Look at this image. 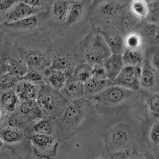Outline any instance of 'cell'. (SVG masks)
<instances>
[{
  "instance_id": "obj_1",
  "label": "cell",
  "mask_w": 159,
  "mask_h": 159,
  "mask_svg": "<svg viewBox=\"0 0 159 159\" xmlns=\"http://www.w3.org/2000/svg\"><path fill=\"white\" fill-rule=\"evenodd\" d=\"M13 44L28 70L43 72L50 67L52 41L48 35L21 36L16 37Z\"/></svg>"
},
{
  "instance_id": "obj_2",
  "label": "cell",
  "mask_w": 159,
  "mask_h": 159,
  "mask_svg": "<svg viewBox=\"0 0 159 159\" xmlns=\"http://www.w3.org/2000/svg\"><path fill=\"white\" fill-rule=\"evenodd\" d=\"M89 99L94 104L96 112L111 115L136 107L139 94V92L111 85Z\"/></svg>"
},
{
  "instance_id": "obj_3",
  "label": "cell",
  "mask_w": 159,
  "mask_h": 159,
  "mask_svg": "<svg viewBox=\"0 0 159 159\" xmlns=\"http://www.w3.org/2000/svg\"><path fill=\"white\" fill-rule=\"evenodd\" d=\"M95 112L94 106L89 98L69 102L56 118L57 136L59 141L70 138Z\"/></svg>"
},
{
  "instance_id": "obj_4",
  "label": "cell",
  "mask_w": 159,
  "mask_h": 159,
  "mask_svg": "<svg viewBox=\"0 0 159 159\" xmlns=\"http://www.w3.org/2000/svg\"><path fill=\"white\" fill-rule=\"evenodd\" d=\"M84 37L59 35L52 41L50 67L63 72L66 75H72L78 64L84 62L80 45Z\"/></svg>"
},
{
  "instance_id": "obj_5",
  "label": "cell",
  "mask_w": 159,
  "mask_h": 159,
  "mask_svg": "<svg viewBox=\"0 0 159 159\" xmlns=\"http://www.w3.org/2000/svg\"><path fill=\"white\" fill-rule=\"evenodd\" d=\"M130 1H92L88 18L91 28L112 25L122 33V22Z\"/></svg>"
},
{
  "instance_id": "obj_6",
  "label": "cell",
  "mask_w": 159,
  "mask_h": 159,
  "mask_svg": "<svg viewBox=\"0 0 159 159\" xmlns=\"http://www.w3.org/2000/svg\"><path fill=\"white\" fill-rule=\"evenodd\" d=\"M0 30L4 34L12 37L34 34L49 36L53 31L50 22L49 9L17 22L3 23L0 25Z\"/></svg>"
},
{
  "instance_id": "obj_7",
  "label": "cell",
  "mask_w": 159,
  "mask_h": 159,
  "mask_svg": "<svg viewBox=\"0 0 159 159\" xmlns=\"http://www.w3.org/2000/svg\"><path fill=\"white\" fill-rule=\"evenodd\" d=\"M92 1H71L69 14L63 26L62 34L84 37L91 29L89 18V8Z\"/></svg>"
},
{
  "instance_id": "obj_8",
  "label": "cell",
  "mask_w": 159,
  "mask_h": 159,
  "mask_svg": "<svg viewBox=\"0 0 159 159\" xmlns=\"http://www.w3.org/2000/svg\"><path fill=\"white\" fill-rule=\"evenodd\" d=\"M80 45L84 62L92 67L102 64L103 61L111 54L104 39L94 28L81 39Z\"/></svg>"
},
{
  "instance_id": "obj_9",
  "label": "cell",
  "mask_w": 159,
  "mask_h": 159,
  "mask_svg": "<svg viewBox=\"0 0 159 159\" xmlns=\"http://www.w3.org/2000/svg\"><path fill=\"white\" fill-rule=\"evenodd\" d=\"M36 101L43 117L53 118H57L69 103L60 91L45 84L41 86Z\"/></svg>"
},
{
  "instance_id": "obj_10",
  "label": "cell",
  "mask_w": 159,
  "mask_h": 159,
  "mask_svg": "<svg viewBox=\"0 0 159 159\" xmlns=\"http://www.w3.org/2000/svg\"><path fill=\"white\" fill-rule=\"evenodd\" d=\"M105 143L109 152H129L134 142L132 128L125 123L115 125L106 132Z\"/></svg>"
},
{
  "instance_id": "obj_11",
  "label": "cell",
  "mask_w": 159,
  "mask_h": 159,
  "mask_svg": "<svg viewBox=\"0 0 159 159\" xmlns=\"http://www.w3.org/2000/svg\"><path fill=\"white\" fill-rule=\"evenodd\" d=\"M35 156L41 159H51L56 156L59 147L57 136L32 134L28 137Z\"/></svg>"
},
{
  "instance_id": "obj_12",
  "label": "cell",
  "mask_w": 159,
  "mask_h": 159,
  "mask_svg": "<svg viewBox=\"0 0 159 159\" xmlns=\"http://www.w3.org/2000/svg\"><path fill=\"white\" fill-rule=\"evenodd\" d=\"M0 58L8 67L9 71L20 79L27 73L28 70L27 65L19 56L13 43L4 42L0 51Z\"/></svg>"
},
{
  "instance_id": "obj_13",
  "label": "cell",
  "mask_w": 159,
  "mask_h": 159,
  "mask_svg": "<svg viewBox=\"0 0 159 159\" xmlns=\"http://www.w3.org/2000/svg\"><path fill=\"white\" fill-rule=\"evenodd\" d=\"M141 72V67L125 65L115 79L112 81V85L138 92L140 89Z\"/></svg>"
},
{
  "instance_id": "obj_14",
  "label": "cell",
  "mask_w": 159,
  "mask_h": 159,
  "mask_svg": "<svg viewBox=\"0 0 159 159\" xmlns=\"http://www.w3.org/2000/svg\"><path fill=\"white\" fill-rule=\"evenodd\" d=\"M72 0L52 1L49 8L50 22L52 31L59 36L62 32L63 26L69 14Z\"/></svg>"
},
{
  "instance_id": "obj_15",
  "label": "cell",
  "mask_w": 159,
  "mask_h": 159,
  "mask_svg": "<svg viewBox=\"0 0 159 159\" xmlns=\"http://www.w3.org/2000/svg\"><path fill=\"white\" fill-rule=\"evenodd\" d=\"M94 29L102 36L111 54H122L125 50L123 36L117 28L112 25H104Z\"/></svg>"
},
{
  "instance_id": "obj_16",
  "label": "cell",
  "mask_w": 159,
  "mask_h": 159,
  "mask_svg": "<svg viewBox=\"0 0 159 159\" xmlns=\"http://www.w3.org/2000/svg\"><path fill=\"white\" fill-rule=\"evenodd\" d=\"M136 32L142 37L144 49L148 47L159 46V25L143 21L137 26Z\"/></svg>"
},
{
  "instance_id": "obj_17",
  "label": "cell",
  "mask_w": 159,
  "mask_h": 159,
  "mask_svg": "<svg viewBox=\"0 0 159 159\" xmlns=\"http://www.w3.org/2000/svg\"><path fill=\"white\" fill-rule=\"evenodd\" d=\"M41 85L20 79L15 86L14 90L20 103L36 100Z\"/></svg>"
},
{
  "instance_id": "obj_18",
  "label": "cell",
  "mask_w": 159,
  "mask_h": 159,
  "mask_svg": "<svg viewBox=\"0 0 159 159\" xmlns=\"http://www.w3.org/2000/svg\"><path fill=\"white\" fill-rule=\"evenodd\" d=\"M66 84L60 93L68 102L74 100L86 98L84 84L72 77V75H66Z\"/></svg>"
},
{
  "instance_id": "obj_19",
  "label": "cell",
  "mask_w": 159,
  "mask_h": 159,
  "mask_svg": "<svg viewBox=\"0 0 159 159\" xmlns=\"http://www.w3.org/2000/svg\"><path fill=\"white\" fill-rule=\"evenodd\" d=\"M159 73L142 65L139 90L149 93L159 92Z\"/></svg>"
},
{
  "instance_id": "obj_20",
  "label": "cell",
  "mask_w": 159,
  "mask_h": 159,
  "mask_svg": "<svg viewBox=\"0 0 159 159\" xmlns=\"http://www.w3.org/2000/svg\"><path fill=\"white\" fill-rule=\"evenodd\" d=\"M44 11L46 10L38 9L30 6L25 3L24 0L18 1L11 10L8 19L5 23L17 22Z\"/></svg>"
},
{
  "instance_id": "obj_21",
  "label": "cell",
  "mask_w": 159,
  "mask_h": 159,
  "mask_svg": "<svg viewBox=\"0 0 159 159\" xmlns=\"http://www.w3.org/2000/svg\"><path fill=\"white\" fill-rule=\"evenodd\" d=\"M43 73L44 76V84L60 92L66 84L67 78L66 73L50 67L45 69Z\"/></svg>"
},
{
  "instance_id": "obj_22",
  "label": "cell",
  "mask_w": 159,
  "mask_h": 159,
  "mask_svg": "<svg viewBox=\"0 0 159 159\" xmlns=\"http://www.w3.org/2000/svg\"><path fill=\"white\" fill-rule=\"evenodd\" d=\"M107 79L113 81L125 66L122 55L111 54L102 62Z\"/></svg>"
},
{
  "instance_id": "obj_23",
  "label": "cell",
  "mask_w": 159,
  "mask_h": 159,
  "mask_svg": "<svg viewBox=\"0 0 159 159\" xmlns=\"http://www.w3.org/2000/svg\"><path fill=\"white\" fill-rule=\"evenodd\" d=\"M139 99L143 101L145 108L148 113L154 118H159V92L149 93L139 90Z\"/></svg>"
},
{
  "instance_id": "obj_24",
  "label": "cell",
  "mask_w": 159,
  "mask_h": 159,
  "mask_svg": "<svg viewBox=\"0 0 159 159\" xmlns=\"http://www.w3.org/2000/svg\"><path fill=\"white\" fill-rule=\"evenodd\" d=\"M111 85H113L112 81L109 80L100 79L92 76L84 83L86 98H91Z\"/></svg>"
},
{
  "instance_id": "obj_25",
  "label": "cell",
  "mask_w": 159,
  "mask_h": 159,
  "mask_svg": "<svg viewBox=\"0 0 159 159\" xmlns=\"http://www.w3.org/2000/svg\"><path fill=\"white\" fill-rule=\"evenodd\" d=\"M17 110L27 117L33 125L44 118L36 100L21 103Z\"/></svg>"
},
{
  "instance_id": "obj_26",
  "label": "cell",
  "mask_w": 159,
  "mask_h": 159,
  "mask_svg": "<svg viewBox=\"0 0 159 159\" xmlns=\"http://www.w3.org/2000/svg\"><path fill=\"white\" fill-rule=\"evenodd\" d=\"M56 118H43L32 125V134L57 136Z\"/></svg>"
},
{
  "instance_id": "obj_27",
  "label": "cell",
  "mask_w": 159,
  "mask_h": 159,
  "mask_svg": "<svg viewBox=\"0 0 159 159\" xmlns=\"http://www.w3.org/2000/svg\"><path fill=\"white\" fill-rule=\"evenodd\" d=\"M20 104L13 89L1 94L0 107L8 114L17 110Z\"/></svg>"
},
{
  "instance_id": "obj_28",
  "label": "cell",
  "mask_w": 159,
  "mask_h": 159,
  "mask_svg": "<svg viewBox=\"0 0 159 159\" xmlns=\"http://www.w3.org/2000/svg\"><path fill=\"white\" fill-rule=\"evenodd\" d=\"M143 48L125 49L122 54L124 65L142 67L143 60Z\"/></svg>"
},
{
  "instance_id": "obj_29",
  "label": "cell",
  "mask_w": 159,
  "mask_h": 159,
  "mask_svg": "<svg viewBox=\"0 0 159 159\" xmlns=\"http://www.w3.org/2000/svg\"><path fill=\"white\" fill-rule=\"evenodd\" d=\"M25 131L11 126L0 130V138L3 143L13 144L21 142L25 136Z\"/></svg>"
},
{
  "instance_id": "obj_30",
  "label": "cell",
  "mask_w": 159,
  "mask_h": 159,
  "mask_svg": "<svg viewBox=\"0 0 159 159\" xmlns=\"http://www.w3.org/2000/svg\"><path fill=\"white\" fill-rule=\"evenodd\" d=\"M143 65L159 73V46L148 47L144 49Z\"/></svg>"
},
{
  "instance_id": "obj_31",
  "label": "cell",
  "mask_w": 159,
  "mask_h": 159,
  "mask_svg": "<svg viewBox=\"0 0 159 159\" xmlns=\"http://www.w3.org/2000/svg\"><path fill=\"white\" fill-rule=\"evenodd\" d=\"M130 14L140 22L145 21L148 12L147 1H130L129 6Z\"/></svg>"
},
{
  "instance_id": "obj_32",
  "label": "cell",
  "mask_w": 159,
  "mask_h": 159,
  "mask_svg": "<svg viewBox=\"0 0 159 159\" xmlns=\"http://www.w3.org/2000/svg\"><path fill=\"white\" fill-rule=\"evenodd\" d=\"M92 65L85 62H82L75 67L71 75L74 79L84 84L92 78Z\"/></svg>"
},
{
  "instance_id": "obj_33",
  "label": "cell",
  "mask_w": 159,
  "mask_h": 159,
  "mask_svg": "<svg viewBox=\"0 0 159 159\" xmlns=\"http://www.w3.org/2000/svg\"><path fill=\"white\" fill-rule=\"evenodd\" d=\"M123 45L125 49L143 48V41L140 34L137 32L128 33L123 37Z\"/></svg>"
},
{
  "instance_id": "obj_34",
  "label": "cell",
  "mask_w": 159,
  "mask_h": 159,
  "mask_svg": "<svg viewBox=\"0 0 159 159\" xmlns=\"http://www.w3.org/2000/svg\"><path fill=\"white\" fill-rule=\"evenodd\" d=\"M20 79V78L10 72L0 76V94L14 89Z\"/></svg>"
},
{
  "instance_id": "obj_35",
  "label": "cell",
  "mask_w": 159,
  "mask_h": 159,
  "mask_svg": "<svg viewBox=\"0 0 159 159\" xmlns=\"http://www.w3.org/2000/svg\"><path fill=\"white\" fill-rule=\"evenodd\" d=\"M17 0H0V25L5 23Z\"/></svg>"
},
{
  "instance_id": "obj_36",
  "label": "cell",
  "mask_w": 159,
  "mask_h": 159,
  "mask_svg": "<svg viewBox=\"0 0 159 159\" xmlns=\"http://www.w3.org/2000/svg\"><path fill=\"white\" fill-rule=\"evenodd\" d=\"M148 12L145 21L159 25V1H147Z\"/></svg>"
},
{
  "instance_id": "obj_37",
  "label": "cell",
  "mask_w": 159,
  "mask_h": 159,
  "mask_svg": "<svg viewBox=\"0 0 159 159\" xmlns=\"http://www.w3.org/2000/svg\"><path fill=\"white\" fill-rule=\"evenodd\" d=\"M20 79L25 80L26 81L41 86L44 84V76L43 72L38 70H28L25 75Z\"/></svg>"
},
{
  "instance_id": "obj_38",
  "label": "cell",
  "mask_w": 159,
  "mask_h": 159,
  "mask_svg": "<svg viewBox=\"0 0 159 159\" xmlns=\"http://www.w3.org/2000/svg\"><path fill=\"white\" fill-rule=\"evenodd\" d=\"M24 1L33 7L47 10L50 8L52 1H43V0H24Z\"/></svg>"
},
{
  "instance_id": "obj_39",
  "label": "cell",
  "mask_w": 159,
  "mask_h": 159,
  "mask_svg": "<svg viewBox=\"0 0 159 159\" xmlns=\"http://www.w3.org/2000/svg\"><path fill=\"white\" fill-rule=\"evenodd\" d=\"M149 139L153 145L157 146L159 143V122L153 124L149 132Z\"/></svg>"
},
{
  "instance_id": "obj_40",
  "label": "cell",
  "mask_w": 159,
  "mask_h": 159,
  "mask_svg": "<svg viewBox=\"0 0 159 159\" xmlns=\"http://www.w3.org/2000/svg\"><path fill=\"white\" fill-rule=\"evenodd\" d=\"M129 152H109L107 151L103 159H128L129 157Z\"/></svg>"
},
{
  "instance_id": "obj_41",
  "label": "cell",
  "mask_w": 159,
  "mask_h": 159,
  "mask_svg": "<svg viewBox=\"0 0 159 159\" xmlns=\"http://www.w3.org/2000/svg\"><path fill=\"white\" fill-rule=\"evenodd\" d=\"M92 76L100 79H107L102 64L93 66Z\"/></svg>"
},
{
  "instance_id": "obj_42",
  "label": "cell",
  "mask_w": 159,
  "mask_h": 159,
  "mask_svg": "<svg viewBox=\"0 0 159 159\" xmlns=\"http://www.w3.org/2000/svg\"><path fill=\"white\" fill-rule=\"evenodd\" d=\"M9 71L8 67L2 61L0 58V76Z\"/></svg>"
},
{
  "instance_id": "obj_43",
  "label": "cell",
  "mask_w": 159,
  "mask_h": 159,
  "mask_svg": "<svg viewBox=\"0 0 159 159\" xmlns=\"http://www.w3.org/2000/svg\"><path fill=\"white\" fill-rule=\"evenodd\" d=\"M128 159H148V158L143 154H140L139 153H134L132 154H129Z\"/></svg>"
},
{
  "instance_id": "obj_44",
  "label": "cell",
  "mask_w": 159,
  "mask_h": 159,
  "mask_svg": "<svg viewBox=\"0 0 159 159\" xmlns=\"http://www.w3.org/2000/svg\"><path fill=\"white\" fill-rule=\"evenodd\" d=\"M8 115L9 114H7L0 107V124L4 121H7V118Z\"/></svg>"
},
{
  "instance_id": "obj_45",
  "label": "cell",
  "mask_w": 159,
  "mask_h": 159,
  "mask_svg": "<svg viewBox=\"0 0 159 159\" xmlns=\"http://www.w3.org/2000/svg\"><path fill=\"white\" fill-rule=\"evenodd\" d=\"M4 36V33L0 30V51L2 49V46L3 45Z\"/></svg>"
},
{
  "instance_id": "obj_46",
  "label": "cell",
  "mask_w": 159,
  "mask_h": 159,
  "mask_svg": "<svg viewBox=\"0 0 159 159\" xmlns=\"http://www.w3.org/2000/svg\"><path fill=\"white\" fill-rule=\"evenodd\" d=\"M3 142L2 140H1V138H0V149L2 148V147L3 146Z\"/></svg>"
},
{
  "instance_id": "obj_47",
  "label": "cell",
  "mask_w": 159,
  "mask_h": 159,
  "mask_svg": "<svg viewBox=\"0 0 159 159\" xmlns=\"http://www.w3.org/2000/svg\"><path fill=\"white\" fill-rule=\"evenodd\" d=\"M0 96H1V94H0Z\"/></svg>"
}]
</instances>
